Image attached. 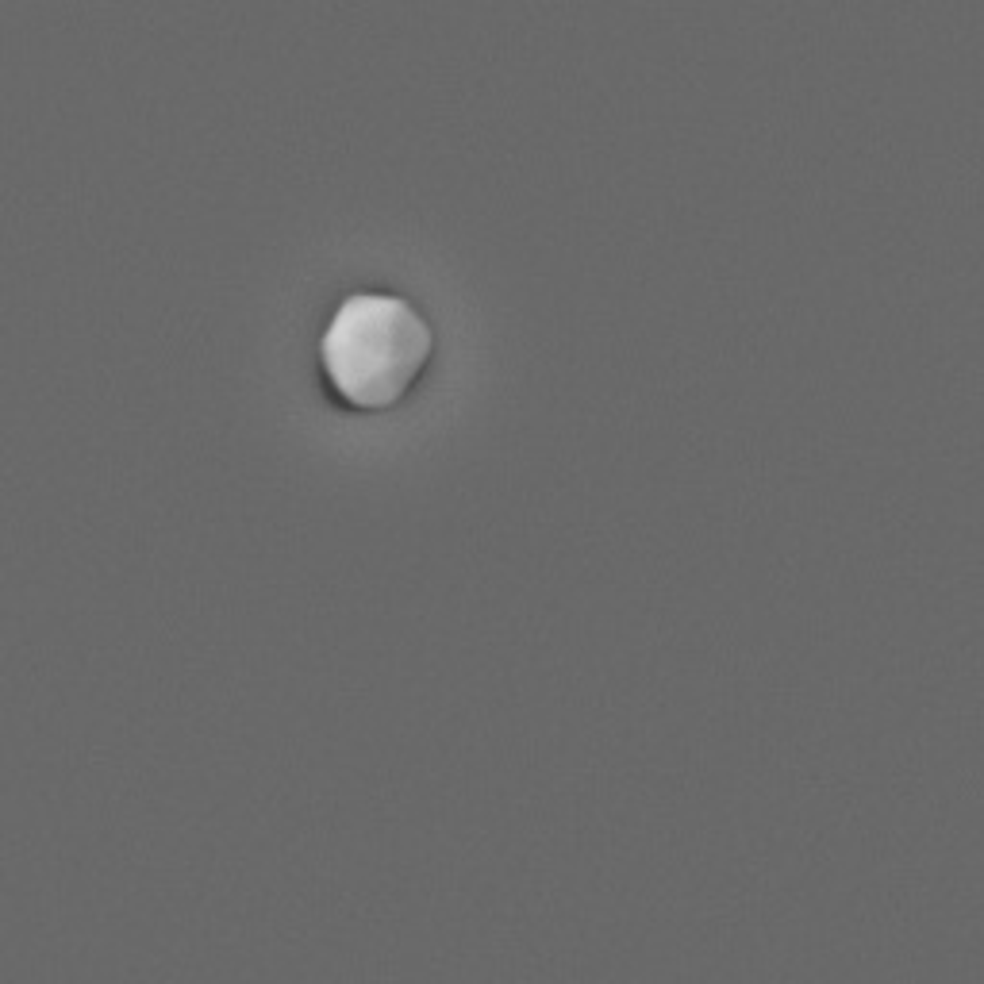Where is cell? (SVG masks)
Segmentation results:
<instances>
[{"mask_svg":"<svg viewBox=\"0 0 984 984\" xmlns=\"http://www.w3.org/2000/svg\"><path fill=\"white\" fill-rule=\"evenodd\" d=\"M431 354V323L393 293H350L320 335L323 381L354 412H389L404 404Z\"/></svg>","mask_w":984,"mask_h":984,"instance_id":"cell-1","label":"cell"}]
</instances>
